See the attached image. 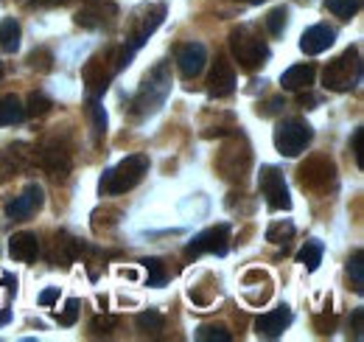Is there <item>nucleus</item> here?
<instances>
[{"instance_id": "obj_9", "label": "nucleus", "mask_w": 364, "mask_h": 342, "mask_svg": "<svg viewBox=\"0 0 364 342\" xmlns=\"http://www.w3.org/2000/svg\"><path fill=\"white\" fill-rule=\"evenodd\" d=\"M43 202H46V197H43V188L40 185H26V191L20 194V197H14L9 205H6V216L9 219H14V222H20V219H28L31 214H37L40 208H43Z\"/></svg>"}, {"instance_id": "obj_37", "label": "nucleus", "mask_w": 364, "mask_h": 342, "mask_svg": "<svg viewBox=\"0 0 364 342\" xmlns=\"http://www.w3.org/2000/svg\"><path fill=\"white\" fill-rule=\"evenodd\" d=\"M280 104H283V98H272V101L267 104V110H264V115H274V113L280 110Z\"/></svg>"}, {"instance_id": "obj_29", "label": "nucleus", "mask_w": 364, "mask_h": 342, "mask_svg": "<svg viewBox=\"0 0 364 342\" xmlns=\"http://www.w3.org/2000/svg\"><path fill=\"white\" fill-rule=\"evenodd\" d=\"M79 311H82V303H79V300H68V303H65V309L56 314L59 326H76V320H79Z\"/></svg>"}, {"instance_id": "obj_30", "label": "nucleus", "mask_w": 364, "mask_h": 342, "mask_svg": "<svg viewBox=\"0 0 364 342\" xmlns=\"http://www.w3.org/2000/svg\"><path fill=\"white\" fill-rule=\"evenodd\" d=\"M104 11L98 9V6H85V9H79V14H76V26H85V28H95L101 20Z\"/></svg>"}, {"instance_id": "obj_16", "label": "nucleus", "mask_w": 364, "mask_h": 342, "mask_svg": "<svg viewBox=\"0 0 364 342\" xmlns=\"http://www.w3.org/2000/svg\"><path fill=\"white\" fill-rule=\"evenodd\" d=\"M9 256L14 261H34L40 256V239L34 233H17L9 239Z\"/></svg>"}, {"instance_id": "obj_2", "label": "nucleus", "mask_w": 364, "mask_h": 342, "mask_svg": "<svg viewBox=\"0 0 364 342\" xmlns=\"http://www.w3.org/2000/svg\"><path fill=\"white\" fill-rule=\"evenodd\" d=\"M230 51L244 71H258L269 59L267 40H261V34H255L250 26H241L230 34Z\"/></svg>"}, {"instance_id": "obj_17", "label": "nucleus", "mask_w": 364, "mask_h": 342, "mask_svg": "<svg viewBox=\"0 0 364 342\" xmlns=\"http://www.w3.org/2000/svg\"><path fill=\"white\" fill-rule=\"evenodd\" d=\"M314 76H317L314 65H294L280 76V85L283 90H309L314 85Z\"/></svg>"}, {"instance_id": "obj_41", "label": "nucleus", "mask_w": 364, "mask_h": 342, "mask_svg": "<svg viewBox=\"0 0 364 342\" xmlns=\"http://www.w3.org/2000/svg\"><path fill=\"white\" fill-rule=\"evenodd\" d=\"M0 79H3V65H0Z\"/></svg>"}, {"instance_id": "obj_22", "label": "nucleus", "mask_w": 364, "mask_h": 342, "mask_svg": "<svg viewBox=\"0 0 364 342\" xmlns=\"http://www.w3.org/2000/svg\"><path fill=\"white\" fill-rule=\"evenodd\" d=\"M135 323H137V328L146 331V334H157V331H163V326H166V320H163L160 311H143V314H137Z\"/></svg>"}, {"instance_id": "obj_11", "label": "nucleus", "mask_w": 364, "mask_h": 342, "mask_svg": "<svg viewBox=\"0 0 364 342\" xmlns=\"http://www.w3.org/2000/svg\"><path fill=\"white\" fill-rule=\"evenodd\" d=\"M205 62H208V51L202 43H188L180 48L177 53V65H180V73L185 79H193L205 71Z\"/></svg>"}, {"instance_id": "obj_23", "label": "nucleus", "mask_w": 364, "mask_h": 342, "mask_svg": "<svg viewBox=\"0 0 364 342\" xmlns=\"http://www.w3.org/2000/svg\"><path fill=\"white\" fill-rule=\"evenodd\" d=\"M291 236H294L291 222H272L269 230H267V242H272V244H286Z\"/></svg>"}, {"instance_id": "obj_21", "label": "nucleus", "mask_w": 364, "mask_h": 342, "mask_svg": "<svg viewBox=\"0 0 364 342\" xmlns=\"http://www.w3.org/2000/svg\"><path fill=\"white\" fill-rule=\"evenodd\" d=\"M297 261H300L309 272H314L319 264H322V244H319V242H309V244L297 253Z\"/></svg>"}, {"instance_id": "obj_8", "label": "nucleus", "mask_w": 364, "mask_h": 342, "mask_svg": "<svg viewBox=\"0 0 364 342\" xmlns=\"http://www.w3.org/2000/svg\"><path fill=\"white\" fill-rule=\"evenodd\" d=\"M228 247H230V224H216V227H208L205 233H199V236L185 247V256H202V253L225 256Z\"/></svg>"}, {"instance_id": "obj_20", "label": "nucleus", "mask_w": 364, "mask_h": 342, "mask_svg": "<svg viewBox=\"0 0 364 342\" xmlns=\"http://www.w3.org/2000/svg\"><path fill=\"white\" fill-rule=\"evenodd\" d=\"M325 6H328V11L336 14L339 20H350V17L362 9V0H325Z\"/></svg>"}, {"instance_id": "obj_28", "label": "nucleus", "mask_w": 364, "mask_h": 342, "mask_svg": "<svg viewBox=\"0 0 364 342\" xmlns=\"http://www.w3.org/2000/svg\"><path fill=\"white\" fill-rule=\"evenodd\" d=\"M143 266H146V272H149V286H163V284H166V269H163V264H160L157 258L143 261Z\"/></svg>"}, {"instance_id": "obj_26", "label": "nucleus", "mask_w": 364, "mask_h": 342, "mask_svg": "<svg viewBox=\"0 0 364 342\" xmlns=\"http://www.w3.org/2000/svg\"><path fill=\"white\" fill-rule=\"evenodd\" d=\"M23 110H26V115H31V118H37V115H46L48 110H50V98H46L43 93H31Z\"/></svg>"}, {"instance_id": "obj_36", "label": "nucleus", "mask_w": 364, "mask_h": 342, "mask_svg": "<svg viewBox=\"0 0 364 342\" xmlns=\"http://www.w3.org/2000/svg\"><path fill=\"white\" fill-rule=\"evenodd\" d=\"M56 298H59V289H46V292L40 295V303H43V306H50Z\"/></svg>"}, {"instance_id": "obj_1", "label": "nucleus", "mask_w": 364, "mask_h": 342, "mask_svg": "<svg viewBox=\"0 0 364 342\" xmlns=\"http://www.w3.org/2000/svg\"><path fill=\"white\" fill-rule=\"evenodd\" d=\"M146 171H149V157H146V155H129V157H124L115 169L104 171L98 188H101V194H107V197L132 191L137 182L146 177Z\"/></svg>"}, {"instance_id": "obj_4", "label": "nucleus", "mask_w": 364, "mask_h": 342, "mask_svg": "<svg viewBox=\"0 0 364 342\" xmlns=\"http://www.w3.org/2000/svg\"><path fill=\"white\" fill-rule=\"evenodd\" d=\"M311 138H314V129L309 127L306 121H300V118H289V121L277 124V129H274L272 135L274 149L283 157H297L300 152H306V146L311 143Z\"/></svg>"}, {"instance_id": "obj_27", "label": "nucleus", "mask_w": 364, "mask_h": 342, "mask_svg": "<svg viewBox=\"0 0 364 342\" xmlns=\"http://www.w3.org/2000/svg\"><path fill=\"white\" fill-rule=\"evenodd\" d=\"M196 340L202 342H230V331L225 326H202L196 331Z\"/></svg>"}, {"instance_id": "obj_18", "label": "nucleus", "mask_w": 364, "mask_h": 342, "mask_svg": "<svg viewBox=\"0 0 364 342\" xmlns=\"http://www.w3.org/2000/svg\"><path fill=\"white\" fill-rule=\"evenodd\" d=\"M20 48V23L14 17L0 20V51L14 53Z\"/></svg>"}, {"instance_id": "obj_35", "label": "nucleus", "mask_w": 364, "mask_h": 342, "mask_svg": "<svg viewBox=\"0 0 364 342\" xmlns=\"http://www.w3.org/2000/svg\"><path fill=\"white\" fill-rule=\"evenodd\" d=\"M362 320H364V311L362 309H356V311H353V331H356V337H359V340H362V331H364Z\"/></svg>"}, {"instance_id": "obj_10", "label": "nucleus", "mask_w": 364, "mask_h": 342, "mask_svg": "<svg viewBox=\"0 0 364 342\" xmlns=\"http://www.w3.org/2000/svg\"><path fill=\"white\" fill-rule=\"evenodd\" d=\"M208 90L216 98H225V95H230L235 90V71H232V62H230L228 56H216L210 79H208Z\"/></svg>"}, {"instance_id": "obj_15", "label": "nucleus", "mask_w": 364, "mask_h": 342, "mask_svg": "<svg viewBox=\"0 0 364 342\" xmlns=\"http://www.w3.org/2000/svg\"><path fill=\"white\" fill-rule=\"evenodd\" d=\"M26 160H28V146H26V143L6 146V149L0 152V180L17 177L20 171L26 169Z\"/></svg>"}, {"instance_id": "obj_5", "label": "nucleus", "mask_w": 364, "mask_h": 342, "mask_svg": "<svg viewBox=\"0 0 364 342\" xmlns=\"http://www.w3.org/2000/svg\"><path fill=\"white\" fill-rule=\"evenodd\" d=\"M168 87H171V79H168V73H166V65H157L149 76H146V82H143V90L137 93L135 98V110L140 115H146V113H154L163 101H166V95H168Z\"/></svg>"}, {"instance_id": "obj_31", "label": "nucleus", "mask_w": 364, "mask_h": 342, "mask_svg": "<svg viewBox=\"0 0 364 342\" xmlns=\"http://www.w3.org/2000/svg\"><path fill=\"white\" fill-rule=\"evenodd\" d=\"M28 65H31L34 71H40V73H48L50 65H53V53L46 51V48H40V51H34V53L28 56Z\"/></svg>"}, {"instance_id": "obj_33", "label": "nucleus", "mask_w": 364, "mask_h": 342, "mask_svg": "<svg viewBox=\"0 0 364 342\" xmlns=\"http://www.w3.org/2000/svg\"><path fill=\"white\" fill-rule=\"evenodd\" d=\"M362 138H364V129H356L353 132V155H356V163L362 166Z\"/></svg>"}, {"instance_id": "obj_19", "label": "nucleus", "mask_w": 364, "mask_h": 342, "mask_svg": "<svg viewBox=\"0 0 364 342\" xmlns=\"http://www.w3.org/2000/svg\"><path fill=\"white\" fill-rule=\"evenodd\" d=\"M23 118H26V110H23V104L17 101V95H6V98H0V127L20 124Z\"/></svg>"}, {"instance_id": "obj_40", "label": "nucleus", "mask_w": 364, "mask_h": 342, "mask_svg": "<svg viewBox=\"0 0 364 342\" xmlns=\"http://www.w3.org/2000/svg\"><path fill=\"white\" fill-rule=\"evenodd\" d=\"M244 3H264V0H244Z\"/></svg>"}, {"instance_id": "obj_6", "label": "nucleus", "mask_w": 364, "mask_h": 342, "mask_svg": "<svg viewBox=\"0 0 364 342\" xmlns=\"http://www.w3.org/2000/svg\"><path fill=\"white\" fill-rule=\"evenodd\" d=\"M163 17H166V6L163 3H151V6L137 9L135 14H132V23H129L132 26L129 28V45L140 48V45L157 31V26L163 23Z\"/></svg>"}, {"instance_id": "obj_12", "label": "nucleus", "mask_w": 364, "mask_h": 342, "mask_svg": "<svg viewBox=\"0 0 364 342\" xmlns=\"http://www.w3.org/2000/svg\"><path fill=\"white\" fill-rule=\"evenodd\" d=\"M289 323H291V309H289V306H280V309H272V311L261 314V317L255 320V328H258V334L274 340V337H280V334L289 328Z\"/></svg>"}, {"instance_id": "obj_3", "label": "nucleus", "mask_w": 364, "mask_h": 342, "mask_svg": "<svg viewBox=\"0 0 364 342\" xmlns=\"http://www.w3.org/2000/svg\"><path fill=\"white\" fill-rule=\"evenodd\" d=\"M362 76V53L359 48H348L342 56H336L328 68H325V87L328 90H336V93H345V90H353L356 82Z\"/></svg>"}, {"instance_id": "obj_7", "label": "nucleus", "mask_w": 364, "mask_h": 342, "mask_svg": "<svg viewBox=\"0 0 364 342\" xmlns=\"http://www.w3.org/2000/svg\"><path fill=\"white\" fill-rule=\"evenodd\" d=\"M258 185H261V194L267 197V205L272 211H289L291 208V197H289L286 180H283V174L274 169V166H264L261 169Z\"/></svg>"}, {"instance_id": "obj_13", "label": "nucleus", "mask_w": 364, "mask_h": 342, "mask_svg": "<svg viewBox=\"0 0 364 342\" xmlns=\"http://www.w3.org/2000/svg\"><path fill=\"white\" fill-rule=\"evenodd\" d=\"M333 40H336V31H333L331 26L319 23V26H311V28L300 37V48H303V53L317 56L322 51H328V48L333 45Z\"/></svg>"}, {"instance_id": "obj_24", "label": "nucleus", "mask_w": 364, "mask_h": 342, "mask_svg": "<svg viewBox=\"0 0 364 342\" xmlns=\"http://www.w3.org/2000/svg\"><path fill=\"white\" fill-rule=\"evenodd\" d=\"M364 256H362V250H356L353 253V258L348 261V272H350V278H353V289L362 295L364 292Z\"/></svg>"}, {"instance_id": "obj_34", "label": "nucleus", "mask_w": 364, "mask_h": 342, "mask_svg": "<svg viewBox=\"0 0 364 342\" xmlns=\"http://www.w3.org/2000/svg\"><path fill=\"white\" fill-rule=\"evenodd\" d=\"M68 244H70V239H65V236H62V242H59V239H56V247H62V250H68ZM70 253H62V256H59V261H62V266H68V264H70Z\"/></svg>"}, {"instance_id": "obj_38", "label": "nucleus", "mask_w": 364, "mask_h": 342, "mask_svg": "<svg viewBox=\"0 0 364 342\" xmlns=\"http://www.w3.org/2000/svg\"><path fill=\"white\" fill-rule=\"evenodd\" d=\"M68 0H34V6H62Z\"/></svg>"}, {"instance_id": "obj_32", "label": "nucleus", "mask_w": 364, "mask_h": 342, "mask_svg": "<svg viewBox=\"0 0 364 342\" xmlns=\"http://www.w3.org/2000/svg\"><path fill=\"white\" fill-rule=\"evenodd\" d=\"M115 326H118V320H115V317H109V314H98V317H92L90 331H95V334H112V331H115Z\"/></svg>"}, {"instance_id": "obj_14", "label": "nucleus", "mask_w": 364, "mask_h": 342, "mask_svg": "<svg viewBox=\"0 0 364 342\" xmlns=\"http://www.w3.org/2000/svg\"><path fill=\"white\" fill-rule=\"evenodd\" d=\"M40 166L50 174V177H56V180H62V177H68V171H70V152L65 149V146H46L43 152H40Z\"/></svg>"}, {"instance_id": "obj_39", "label": "nucleus", "mask_w": 364, "mask_h": 342, "mask_svg": "<svg viewBox=\"0 0 364 342\" xmlns=\"http://www.w3.org/2000/svg\"><path fill=\"white\" fill-rule=\"evenodd\" d=\"M9 317H11L9 311H0V326H6V323H9Z\"/></svg>"}, {"instance_id": "obj_25", "label": "nucleus", "mask_w": 364, "mask_h": 342, "mask_svg": "<svg viewBox=\"0 0 364 342\" xmlns=\"http://www.w3.org/2000/svg\"><path fill=\"white\" fill-rule=\"evenodd\" d=\"M286 20H289V9H272L269 14H267V31L272 34V37H280L283 34V28H286Z\"/></svg>"}]
</instances>
